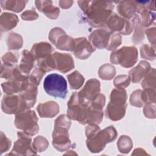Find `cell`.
Instances as JSON below:
<instances>
[{"label":"cell","instance_id":"obj_40","mask_svg":"<svg viewBox=\"0 0 156 156\" xmlns=\"http://www.w3.org/2000/svg\"><path fill=\"white\" fill-rule=\"evenodd\" d=\"M45 73H46L44 71L38 67L35 68L29 76V78L33 83H35L37 85H38L43 76L44 75Z\"/></svg>","mask_w":156,"mask_h":156},{"label":"cell","instance_id":"obj_17","mask_svg":"<svg viewBox=\"0 0 156 156\" xmlns=\"http://www.w3.org/2000/svg\"><path fill=\"white\" fill-rule=\"evenodd\" d=\"M150 64L144 60L140 62L138 65L129 72V76L130 81L133 83H138L151 70Z\"/></svg>","mask_w":156,"mask_h":156},{"label":"cell","instance_id":"obj_27","mask_svg":"<svg viewBox=\"0 0 156 156\" xmlns=\"http://www.w3.org/2000/svg\"><path fill=\"white\" fill-rule=\"evenodd\" d=\"M27 1H1L2 7L7 10H11L15 12H20L25 7Z\"/></svg>","mask_w":156,"mask_h":156},{"label":"cell","instance_id":"obj_15","mask_svg":"<svg viewBox=\"0 0 156 156\" xmlns=\"http://www.w3.org/2000/svg\"><path fill=\"white\" fill-rule=\"evenodd\" d=\"M112 34L106 29H96L89 36V41L96 48H107Z\"/></svg>","mask_w":156,"mask_h":156},{"label":"cell","instance_id":"obj_13","mask_svg":"<svg viewBox=\"0 0 156 156\" xmlns=\"http://www.w3.org/2000/svg\"><path fill=\"white\" fill-rule=\"evenodd\" d=\"M74 45L71 52L79 59L84 60L90 56L95 51V48L85 37L74 38Z\"/></svg>","mask_w":156,"mask_h":156},{"label":"cell","instance_id":"obj_44","mask_svg":"<svg viewBox=\"0 0 156 156\" xmlns=\"http://www.w3.org/2000/svg\"><path fill=\"white\" fill-rule=\"evenodd\" d=\"M143 112L146 117L148 118H155V108L154 104H146L144 107Z\"/></svg>","mask_w":156,"mask_h":156},{"label":"cell","instance_id":"obj_18","mask_svg":"<svg viewBox=\"0 0 156 156\" xmlns=\"http://www.w3.org/2000/svg\"><path fill=\"white\" fill-rule=\"evenodd\" d=\"M52 46L48 43L40 42L35 43L30 51L35 60L37 61L46 58L49 55L52 54L53 51Z\"/></svg>","mask_w":156,"mask_h":156},{"label":"cell","instance_id":"obj_9","mask_svg":"<svg viewBox=\"0 0 156 156\" xmlns=\"http://www.w3.org/2000/svg\"><path fill=\"white\" fill-rule=\"evenodd\" d=\"M18 139L15 142L10 153L7 155H36L37 152L31 145L32 139L30 135L24 132H18Z\"/></svg>","mask_w":156,"mask_h":156},{"label":"cell","instance_id":"obj_5","mask_svg":"<svg viewBox=\"0 0 156 156\" xmlns=\"http://www.w3.org/2000/svg\"><path fill=\"white\" fill-rule=\"evenodd\" d=\"M110 60L112 63L119 64L124 68H130L138 60V51L134 46H124L112 52Z\"/></svg>","mask_w":156,"mask_h":156},{"label":"cell","instance_id":"obj_41","mask_svg":"<svg viewBox=\"0 0 156 156\" xmlns=\"http://www.w3.org/2000/svg\"><path fill=\"white\" fill-rule=\"evenodd\" d=\"M141 90L138 89L135 90L130 95V103L132 105L136 107H141L143 105V103L141 99Z\"/></svg>","mask_w":156,"mask_h":156},{"label":"cell","instance_id":"obj_38","mask_svg":"<svg viewBox=\"0 0 156 156\" xmlns=\"http://www.w3.org/2000/svg\"><path fill=\"white\" fill-rule=\"evenodd\" d=\"M18 53L8 52L2 57V61L4 64L14 66L18 62Z\"/></svg>","mask_w":156,"mask_h":156},{"label":"cell","instance_id":"obj_23","mask_svg":"<svg viewBox=\"0 0 156 156\" xmlns=\"http://www.w3.org/2000/svg\"><path fill=\"white\" fill-rule=\"evenodd\" d=\"M35 58L32 54L27 50H24L22 52V58L20 64L18 66L21 72L26 75H28L30 71L34 67Z\"/></svg>","mask_w":156,"mask_h":156},{"label":"cell","instance_id":"obj_16","mask_svg":"<svg viewBox=\"0 0 156 156\" xmlns=\"http://www.w3.org/2000/svg\"><path fill=\"white\" fill-rule=\"evenodd\" d=\"M126 102L110 101L106 108L107 116L112 121H119L122 119L127 107Z\"/></svg>","mask_w":156,"mask_h":156},{"label":"cell","instance_id":"obj_4","mask_svg":"<svg viewBox=\"0 0 156 156\" xmlns=\"http://www.w3.org/2000/svg\"><path fill=\"white\" fill-rule=\"evenodd\" d=\"M38 118L33 110H27L16 115L14 124L16 128L26 134L33 136L39 130Z\"/></svg>","mask_w":156,"mask_h":156},{"label":"cell","instance_id":"obj_29","mask_svg":"<svg viewBox=\"0 0 156 156\" xmlns=\"http://www.w3.org/2000/svg\"><path fill=\"white\" fill-rule=\"evenodd\" d=\"M23 40L22 37L12 32L7 37V44L9 50H16L21 48L23 46Z\"/></svg>","mask_w":156,"mask_h":156},{"label":"cell","instance_id":"obj_21","mask_svg":"<svg viewBox=\"0 0 156 156\" xmlns=\"http://www.w3.org/2000/svg\"><path fill=\"white\" fill-rule=\"evenodd\" d=\"M136 3L138 4L137 5L136 12L141 15V26L144 27L149 26L155 20V13L148 9L147 2H146V5H144V2H136Z\"/></svg>","mask_w":156,"mask_h":156},{"label":"cell","instance_id":"obj_7","mask_svg":"<svg viewBox=\"0 0 156 156\" xmlns=\"http://www.w3.org/2000/svg\"><path fill=\"white\" fill-rule=\"evenodd\" d=\"M50 41L60 50L72 51L74 45V38L66 35L65 32L60 27H54L49 34Z\"/></svg>","mask_w":156,"mask_h":156},{"label":"cell","instance_id":"obj_22","mask_svg":"<svg viewBox=\"0 0 156 156\" xmlns=\"http://www.w3.org/2000/svg\"><path fill=\"white\" fill-rule=\"evenodd\" d=\"M117 6V10L120 15L126 18L130 19L135 15L137 9V3L135 1H119Z\"/></svg>","mask_w":156,"mask_h":156},{"label":"cell","instance_id":"obj_45","mask_svg":"<svg viewBox=\"0 0 156 156\" xmlns=\"http://www.w3.org/2000/svg\"><path fill=\"white\" fill-rule=\"evenodd\" d=\"M21 18L25 21H32L38 18V15L34 10H27L23 12L21 15Z\"/></svg>","mask_w":156,"mask_h":156},{"label":"cell","instance_id":"obj_28","mask_svg":"<svg viewBox=\"0 0 156 156\" xmlns=\"http://www.w3.org/2000/svg\"><path fill=\"white\" fill-rule=\"evenodd\" d=\"M67 79L71 88L74 90L80 88L83 85L85 80L83 76L77 71H74L73 73L68 74Z\"/></svg>","mask_w":156,"mask_h":156},{"label":"cell","instance_id":"obj_30","mask_svg":"<svg viewBox=\"0 0 156 156\" xmlns=\"http://www.w3.org/2000/svg\"><path fill=\"white\" fill-rule=\"evenodd\" d=\"M117 147L119 152L121 153L127 154L131 151L133 147L132 140L128 136L122 135L117 141Z\"/></svg>","mask_w":156,"mask_h":156},{"label":"cell","instance_id":"obj_11","mask_svg":"<svg viewBox=\"0 0 156 156\" xmlns=\"http://www.w3.org/2000/svg\"><path fill=\"white\" fill-rule=\"evenodd\" d=\"M69 127L54 124L52 133V145L60 152L68 150L71 146V140L69 138L68 130Z\"/></svg>","mask_w":156,"mask_h":156},{"label":"cell","instance_id":"obj_2","mask_svg":"<svg viewBox=\"0 0 156 156\" xmlns=\"http://www.w3.org/2000/svg\"><path fill=\"white\" fill-rule=\"evenodd\" d=\"M118 133L113 126H109L102 130L101 129L92 136L87 138V148L92 153H98L102 151L105 145L114 141Z\"/></svg>","mask_w":156,"mask_h":156},{"label":"cell","instance_id":"obj_46","mask_svg":"<svg viewBox=\"0 0 156 156\" xmlns=\"http://www.w3.org/2000/svg\"><path fill=\"white\" fill-rule=\"evenodd\" d=\"M147 37L149 41L153 44V46L155 47V28L152 27L147 29L145 31Z\"/></svg>","mask_w":156,"mask_h":156},{"label":"cell","instance_id":"obj_24","mask_svg":"<svg viewBox=\"0 0 156 156\" xmlns=\"http://www.w3.org/2000/svg\"><path fill=\"white\" fill-rule=\"evenodd\" d=\"M18 16L10 13H2L1 15V31L7 32L15 27L18 23Z\"/></svg>","mask_w":156,"mask_h":156},{"label":"cell","instance_id":"obj_14","mask_svg":"<svg viewBox=\"0 0 156 156\" xmlns=\"http://www.w3.org/2000/svg\"><path fill=\"white\" fill-rule=\"evenodd\" d=\"M55 69L61 73H66L74 68V60L70 54L55 52L52 54Z\"/></svg>","mask_w":156,"mask_h":156},{"label":"cell","instance_id":"obj_48","mask_svg":"<svg viewBox=\"0 0 156 156\" xmlns=\"http://www.w3.org/2000/svg\"><path fill=\"white\" fill-rule=\"evenodd\" d=\"M133 155H148L144 149H141V148H137V149H135L133 153L132 154Z\"/></svg>","mask_w":156,"mask_h":156},{"label":"cell","instance_id":"obj_36","mask_svg":"<svg viewBox=\"0 0 156 156\" xmlns=\"http://www.w3.org/2000/svg\"><path fill=\"white\" fill-rule=\"evenodd\" d=\"M130 83V79L129 76L127 75H119L114 79V85L117 88H125L127 87Z\"/></svg>","mask_w":156,"mask_h":156},{"label":"cell","instance_id":"obj_6","mask_svg":"<svg viewBox=\"0 0 156 156\" xmlns=\"http://www.w3.org/2000/svg\"><path fill=\"white\" fill-rule=\"evenodd\" d=\"M67 105V116L68 118L77 121L82 124H86V118L89 105H84L79 102L77 92L73 93Z\"/></svg>","mask_w":156,"mask_h":156},{"label":"cell","instance_id":"obj_39","mask_svg":"<svg viewBox=\"0 0 156 156\" xmlns=\"http://www.w3.org/2000/svg\"><path fill=\"white\" fill-rule=\"evenodd\" d=\"M105 102V97L103 94H98L90 102V106L98 110H102Z\"/></svg>","mask_w":156,"mask_h":156},{"label":"cell","instance_id":"obj_10","mask_svg":"<svg viewBox=\"0 0 156 156\" xmlns=\"http://www.w3.org/2000/svg\"><path fill=\"white\" fill-rule=\"evenodd\" d=\"M1 108L7 114H18L29 110L26 102L20 95L7 94L2 99Z\"/></svg>","mask_w":156,"mask_h":156},{"label":"cell","instance_id":"obj_19","mask_svg":"<svg viewBox=\"0 0 156 156\" xmlns=\"http://www.w3.org/2000/svg\"><path fill=\"white\" fill-rule=\"evenodd\" d=\"M37 110L41 118H53L59 112V106L54 101H48L38 105Z\"/></svg>","mask_w":156,"mask_h":156},{"label":"cell","instance_id":"obj_32","mask_svg":"<svg viewBox=\"0 0 156 156\" xmlns=\"http://www.w3.org/2000/svg\"><path fill=\"white\" fill-rule=\"evenodd\" d=\"M143 88L155 89V69L151 68L141 83Z\"/></svg>","mask_w":156,"mask_h":156},{"label":"cell","instance_id":"obj_1","mask_svg":"<svg viewBox=\"0 0 156 156\" xmlns=\"http://www.w3.org/2000/svg\"><path fill=\"white\" fill-rule=\"evenodd\" d=\"M77 2L85 15L87 22L94 27L104 26L114 7L110 1H79Z\"/></svg>","mask_w":156,"mask_h":156},{"label":"cell","instance_id":"obj_35","mask_svg":"<svg viewBox=\"0 0 156 156\" xmlns=\"http://www.w3.org/2000/svg\"><path fill=\"white\" fill-rule=\"evenodd\" d=\"M141 57L144 59L153 60L155 58V48L147 44H144L140 47Z\"/></svg>","mask_w":156,"mask_h":156},{"label":"cell","instance_id":"obj_12","mask_svg":"<svg viewBox=\"0 0 156 156\" xmlns=\"http://www.w3.org/2000/svg\"><path fill=\"white\" fill-rule=\"evenodd\" d=\"M100 82L96 79H91L85 83L83 89L78 93L79 102L88 106L91 101L100 93Z\"/></svg>","mask_w":156,"mask_h":156},{"label":"cell","instance_id":"obj_3","mask_svg":"<svg viewBox=\"0 0 156 156\" xmlns=\"http://www.w3.org/2000/svg\"><path fill=\"white\" fill-rule=\"evenodd\" d=\"M43 88L46 93L53 97L65 98L67 94V82L65 79L58 74L48 75L43 83Z\"/></svg>","mask_w":156,"mask_h":156},{"label":"cell","instance_id":"obj_26","mask_svg":"<svg viewBox=\"0 0 156 156\" xmlns=\"http://www.w3.org/2000/svg\"><path fill=\"white\" fill-rule=\"evenodd\" d=\"M103 118L102 110H98L91 107L88 108V113L86 118V124L98 125L101 123Z\"/></svg>","mask_w":156,"mask_h":156},{"label":"cell","instance_id":"obj_31","mask_svg":"<svg viewBox=\"0 0 156 156\" xmlns=\"http://www.w3.org/2000/svg\"><path fill=\"white\" fill-rule=\"evenodd\" d=\"M115 74V68L108 63L102 65L98 71L99 77L103 80H111L114 77Z\"/></svg>","mask_w":156,"mask_h":156},{"label":"cell","instance_id":"obj_25","mask_svg":"<svg viewBox=\"0 0 156 156\" xmlns=\"http://www.w3.org/2000/svg\"><path fill=\"white\" fill-rule=\"evenodd\" d=\"M131 21L135 29V32L132 38V42L135 44H138L143 40L144 37L141 23V18L138 15H134Z\"/></svg>","mask_w":156,"mask_h":156},{"label":"cell","instance_id":"obj_42","mask_svg":"<svg viewBox=\"0 0 156 156\" xmlns=\"http://www.w3.org/2000/svg\"><path fill=\"white\" fill-rule=\"evenodd\" d=\"M15 66H9L2 63L1 65V77L2 78H4L6 79L10 80L12 77L13 70Z\"/></svg>","mask_w":156,"mask_h":156},{"label":"cell","instance_id":"obj_43","mask_svg":"<svg viewBox=\"0 0 156 156\" xmlns=\"http://www.w3.org/2000/svg\"><path fill=\"white\" fill-rule=\"evenodd\" d=\"M11 146V141L7 138L5 135L1 132V154L9 151Z\"/></svg>","mask_w":156,"mask_h":156},{"label":"cell","instance_id":"obj_34","mask_svg":"<svg viewBox=\"0 0 156 156\" xmlns=\"http://www.w3.org/2000/svg\"><path fill=\"white\" fill-rule=\"evenodd\" d=\"M49 146L48 140L42 136H38L34 138L32 143V147L37 152H41L44 151Z\"/></svg>","mask_w":156,"mask_h":156},{"label":"cell","instance_id":"obj_8","mask_svg":"<svg viewBox=\"0 0 156 156\" xmlns=\"http://www.w3.org/2000/svg\"><path fill=\"white\" fill-rule=\"evenodd\" d=\"M105 24L107 30L110 34L114 32H119L122 35H129L133 29L132 21L122 18L116 13L112 14L107 19Z\"/></svg>","mask_w":156,"mask_h":156},{"label":"cell","instance_id":"obj_20","mask_svg":"<svg viewBox=\"0 0 156 156\" xmlns=\"http://www.w3.org/2000/svg\"><path fill=\"white\" fill-rule=\"evenodd\" d=\"M35 5L40 12H43L47 17L51 19H56L60 13V10L58 7L52 5V1H37Z\"/></svg>","mask_w":156,"mask_h":156},{"label":"cell","instance_id":"obj_47","mask_svg":"<svg viewBox=\"0 0 156 156\" xmlns=\"http://www.w3.org/2000/svg\"><path fill=\"white\" fill-rule=\"evenodd\" d=\"M73 3V1H61L59 2L60 6L63 9H67L71 6V4Z\"/></svg>","mask_w":156,"mask_h":156},{"label":"cell","instance_id":"obj_33","mask_svg":"<svg viewBox=\"0 0 156 156\" xmlns=\"http://www.w3.org/2000/svg\"><path fill=\"white\" fill-rule=\"evenodd\" d=\"M141 99L143 103L146 104H155V91L152 88H144L141 92Z\"/></svg>","mask_w":156,"mask_h":156},{"label":"cell","instance_id":"obj_37","mask_svg":"<svg viewBox=\"0 0 156 156\" xmlns=\"http://www.w3.org/2000/svg\"><path fill=\"white\" fill-rule=\"evenodd\" d=\"M122 42V38L119 34H113L110 36L108 44L107 47V49L108 51H115Z\"/></svg>","mask_w":156,"mask_h":156}]
</instances>
